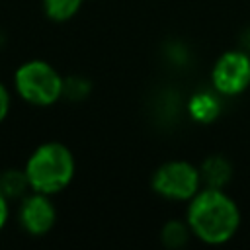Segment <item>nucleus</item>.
<instances>
[{
    "label": "nucleus",
    "instance_id": "1",
    "mask_svg": "<svg viewBox=\"0 0 250 250\" xmlns=\"http://www.w3.org/2000/svg\"><path fill=\"white\" fill-rule=\"evenodd\" d=\"M186 221L193 238L207 246H221L234 238L242 215L227 189L201 188L186 205Z\"/></svg>",
    "mask_w": 250,
    "mask_h": 250
},
{
    "label": "nucleus",
    "instance_id": "2",
    "mask_svg": "<svg viewBox=\"0 0 250 250\" xmlns=\"http://www.w3.org/2000/svg\"><path fill=\"white\" fill-rule=\"evenodd\" d=\"M29 189L57 195L70 186L76 174V158L61 141L41 143L31 150L23 164Z\"/></svg>",
    "mask_w": 250,
    "mask_h": 250
},
{
    "label": "nucleus",
    "instance_id": "3",
    "mask_svg": "<svg viewBox=\"0 0 250 250\" xmlns=\"http://www.w3.org/2000/svg\"><path fill=\"white\" fill-rule=\"evenodd\" d=\"M64 76L47 61L31 59L21 62L12 78L14 92L20 100L35 107H49L62 100Z\"/></svg>",
    "mask_w": 250,
    "mask_h": 250
},
{
    "label": "nucleus",
    "instance_id": "4",
    "mask_svg": "<svg viewBox=\"0 0 250 250\" xmlns=\"http://www.w3.org/2000/svg\"><path fill=\"white\" fill-rule=\"evenodd\" d=\"M150 188L158 197L166 201L188 203L203 188L199 166L180 158L166 160L152 172Z\"/></svg>",
    "mask_w": 250,
    "mask_h": 250
},
{
    "label": "nucleus",
    "instance_id": "5",
    "mask_svg": "<svg viewBox=\"0 0 250 250\" xmlns=\"http://www.w3.org/2000/svg\"><path fill=\"white\" fill-rule=\"evenodd\" d=\"M250 86V55L248 51L230 49L217 57L211 66V88L221 98H236Z\"/></svg>",
    "mask_w": 250,
    "mask_h": 250
},
{
    "label": "nucleus",
    "instance_id": "6",
    "mask_svg": "<svg viewBox=\"0 0 250 250\" xmlns=\"http://www.w3.org/2000/svg\"><path fill=\"white\" fill-rule=\"evenodd\" d=\"M51 197L53 195L29 191L20 199L18 221H20V227L29 236H45L55 229L57 207Z\"/></svg>",
    "mask_w": 250,
    "mask_h": 250
},
{
    "label": "nucleus",
    "instance_id": "7",
    "mask_svg": "<svg viewBox=\"0 0 250 250\" xmlns=\"http://www.w3.org/2000/svg\"><path fill=\"white\" fill-rule=\"evenodd\" d=\"M199 174H201L203 188H221V189H225L227 184L232 178V164L223 154H209L199 164Z\"/></svg>",
    "mask_w": 250,
    "mask_h": 250
},
{
    "label": "nucleus",
    "instance_id": "8",
    "mask_svg": "<svg viewBox=\"0 0 250 250\" xmlns=\"http://www.w3.org/2000/svg\"><path fill=\"white\" fill-rule=\"evenodd\" d=\"M219 94L211 88V90H201L195 92L189 102H188V113L193 121L197 123H211L217 119L219 111H221V102H219Z\"/></svg>",
    "mask_w": 250,
    "mask_h": 250
},
{
    "label": "nucleus",
    "instance_id": "9",
    "mask_svg": "<svg viewBox=\"0 0 250 250\" xmlns=\"http://www.w3.org/2000/svg\"><path fill=\"white\" fill-rule=\"evenodd\" d=\"M191 236L193 234H191V229H189L186 217L184 219H170L160 229V242H162V246H166L170 250L184 248Z\"/></svg>",
    "mask_w": 250,
    "mask_h": 250
},
{
    "label": "nucleus",
    "instance_id": "10",
    "mask_svg": "<svg viewBox=\"0 0 250 250\" xmlns=\"http://www.w3.org/2000/svg\"><path fill=\"white\" fill-rule=\"evenodd\" d=\"M0 191L10 199H21L23 195H27L29 189V182L25 176L23 168H8L0 174Z\"/></svg>",
    "mask_w": 250,
    "mask_h": 250
},
{
    "label": "nucleus",
    "instance_id": "11",
    "mask_svg": "<svg viewBox=\"0 0 250 250\" xmlns=\"http://www.w3.org/2000/svg\"><path fill=\"white\" fill-rule=\"evenodd\" d=\"M84 2L86 0H41V8L51 21L62 23L72 20L80 12Z\"/></svg>",
    "mask_w": 250,
    "mask_h": 250
},
{
    "label": "nucleus",
    "instance_id": "12",
    "mask_svg": "<svg viewBox=\"0 0 250 250\" xmlns=\"http://www.w3.org/2000/svg\"><path fill=\"white\" fill-rule=\"evenodd\" d=\"M92 94V82L90 78L82 74H70L62 80V100L68 102H84Z\"/></svg>",
    "mask_w": 250,
    "mask_h": 250
},
{
    "label": "nucleus",
    "instance_id": "13",
    "mask_svg": "<svg viewBox=\"0 0 250 250\" xmlns=\"http://www.w3.org/2000/svg\"><path fill=\"white\" fill-rule=\"evenodd\" d=\"M10 109H12V92L4 82H0V125L8 119Z\"/></svg>",
    "mask_w": 250,
    "mask_h": 250
},
{
    "label": "nucleus",
    "instance_id": "14",
    "mask_svg": "<svg viewBox=\"0 0 250 250\" xmlns=\"http://www.w3.org/2000/svg\"><path fill=\"white\" fill-rule=\"evenodd\" d=\"M8 217H10V199L0 191V232L8 223Z\"/></svg>",
    "mask_w": 250,
    "mask_h": 250
},
{
    "label": "nucleus",
    "instance_id": "15",
    "mask_svg": "<svg viewBox=\"0 0 250 250\" xmlns=\"http://www.w3.org/2000/svg\"><path fill=\"white\" fill-rule=\"evenodd\" d=\"M4 43H6V33H4L2 29H0V49L4 47Z\"/></svg>",
    "mask_w": 250,
    "mask_h": 250
}]
</instances>
